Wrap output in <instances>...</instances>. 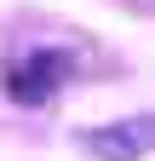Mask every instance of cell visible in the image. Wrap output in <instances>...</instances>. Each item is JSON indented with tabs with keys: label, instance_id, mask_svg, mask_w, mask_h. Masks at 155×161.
<instances>
[{
	"label": "cell",
	"instance_id": "obj_1",
	"mask_svg": "<svg viewBox=\"0 0 155 161\" xmlns=\"http://www.w3.org/2000/svg\"><path fill=\"white\" fill-rule=\"evenodd\" d=\"M69 75V58L63 52H29L23 64H17L12 75H6V92L17 98V104H29V109H40L46 98H52V86Z\"/></svg>",
	"mask_w": 155,
	"mask_h": 161
}]
</instances>
